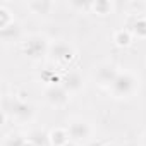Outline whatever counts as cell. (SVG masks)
I'll list each match as a JSON object with an SVG mask.
<instances>
[{
    "instance_id": "1",
    "label": "cell",
    "mask_w": 146,
    "mask_h": 146,
    "mask_svg": "<svg viewBox=\"0 0 146 146\" xmlns=\"http://www.w3.org/2000/svg\"><path fill=\"white\" fill-rule=\"evenodd\" d=\"M139 91V78L132 70H119L117 78L108 86V93L115 100H127Z\"/></svg>"
},
{
    "instance_id": "2",
    "label": "cell",
    "mask_w": 146,
    "mask_h": 146,
    "mask_svg": "<svg viewBox=\"0 0 146 146\" xmlns=\"http://www.w3.org/2000/svg\"><path fill=\"white\" fill-rule=\"evenodd\" d=\"M48 48H50V41L45 35L41 33H33L28 35L23 41H21V50L23 53L29 58V60H43L48 57Z\"/></svg>"
},
{
    "instance_id": "3",
    "label": "cell",
    "mask_w": 146,
    "mask_h": 146,
    "mask_svg": "<svg viewBox=\"0 0 146 146\" xmlns=\"http://www.w3.org/2000/svg\"><path fill=\"white\" fill-rule=\"evenodd\" d=\"M53 65L65 69L72 64V60L76 58V46L65 41V40H55L50 41V48H48V57H46Z\"/></svg>"
},
{
    "instance_id": "4",
    "label": "cell",
    "mask_w": 146,
    "mask_h": 146,
    "mask_svg": "<svg viewBox=\"0 0 146 146\" xmlns=\"http://www.w3.org/2000/svg\"><path fill=\"white\" fill-rule=\"evenodd\" d=\"M4 112H7V115L16 122V124H29L35 120V108L26 102L17 98L16 95L11 100L4 102Z\"/></svg>"
},
{
    "instance_id": "5",
    "label": "cell",
    "mask_w": 146,
    "mask_h": 146,
    "mask_svg": "<svg viewBox=\"0 0 146 146\" xmlns=\"http://www.w3.org/2000/svg\"><path fill=\"white\" fill-rule=\"evenodd\" d=\"M67 132H69V137H70V143H74L76 146H84L88 144L91 139H93V125L86 120V119H81V117H76V119H70L65 125Z\"/></svg>"
},
{
    "instance_id": "6",
    "label": "cell",
    "mask_w": 146,
    "mask_h": 146,
    "mask_svg": "<svg viewBox=\"0 0 146 146\" xmlns=\"http://www.w3.org/2000/svg\"><path fill=\"white\" fill-rule=\"evenodd\" d=\"M60 84L70 96H76L84 90V76L79 69H67L60 76Z\"/></svg>"
},
{
    "instance_id": "7",
    "label": "cell",
    "mask_w": 146,
    "mask_h": 146,
    "mask_svg": "<svg viewBox=\"0 0 146 146\" xmlns=\"http://www.w3.org/2000/svg\"><path fill=\"white\" fill-rule=\"evenodd\" d=\"M119 70H120V69H117V65H115L113 62H102V64H98V65L95 67V70H93V79H95V83H96L98 86L108 90V86H110V84L113 83V79L117 78Z\"/></svg>"
},
{
    "instance_id": "8",
    "label": "cell",
    "mask_w": 146,
    "mask_h": 146,
    "mask_svg": "<svg viewBox=\"0 0 146 146\" xmlns=\"http://www.w3.org/2000/svg\"><path fill=\"white\" fill-rule=\"evenodd\" d=\"M43 96H45V102L50 107H53V108H64L69 103V100H70V95L62 88L60 83L48 84L45 88V91H43Z\"/></svg>"
},
{
    "instance_id": "9",
    "label": "cell",
    "mask_w": 146,
    "mask_h": 146,
    "mask_svg": "<svg viewBox=\"0 0 146 146\" xmlns=\"http://www.w3.org/2000/svg\"><path fill=\"white\" fill-rule=\"evenodd\" d=\"M26 7L31 14H36V16H48L53 12L55 9V4L50 2V0H29L26 2Z\"/></svg>"
},
{
    "instance_id": "10",
    "label": "cell",
    "mask_w": 146,
    "mask_h": 146,
    "mask_svg": "<svg viewBox=\"0 0 146 146\" xmlns=\"http://www.w3.org/2000/svg\"><path fill=\"white\" fill-rule=\"evenodd\" d=\"M0 38H2L4 43H12V41H23L26 36L23 35V28L19 23H14L12 26L5 28V29H0Z\"/></svg>"
},
{
    "instance_id": "11",
    "label": "cell",
    "mask_w": 146,
    "mask_h": 146,
    "mask_svg": "<svg viewBox=\"0 0 146 146\" xmlns=\"http://www.w3.org/2000/svg\"><path fill=\"white\" fill-rule=\"evenodd\" d=\"M48 141L50 146H69L70 137L65 127H55L48 132Z\"/></svg>"
},
{
    "instance_id": "12",
    "label": "cell",
    "mask_w": 146,
    "mask_h": 146,
    "mask_svg": "<svg viewBox=\"0 0 146 146\" xmlns=\"http://www.w3.org/2000/svg\"><path fill=\"white\" fill-rule=\"evenodd\" d=\"M112 40H113V43H115L117 46L125 48V46H131V45H132L134 35H132V31H131L129 28H119V29L113 31Z\"/></svg>"
},
{
    "instance_id": "13",
    "label": "cell",
    "mask_w": 146,
    "mask_h": 146,
    "mask_svg": "<svg viewBox=\"0 0 146 146\" xmlns=\"http://www.w3.org/2000/svg\"><path fill=\"white\" fill-rule=\"evenodd\" d=\"M90 11L96 16H110L115 11V4L112 0H96V2H90Z\"/></svg>"
},
{
    "instance_id": "14",
    "label": "cell",
    "mask_w": 146,
    "mask_h": 146,
    "mask_svg": "<svg viewBox=\"0 0 146 146\" xmlns=\"http://www.w3.org/2000/svg\"><path fill=\"white\" fill-rule=\"evenodd\" d=\"M2 146H33V143L28 139V136H23L19 132H9L4 136Z\"/></svg>"
},
{
    "instance_id": "15",
    "label": "cell",
    "mask_w": 146,
    "mask_h": 146,
    "mask_svg": "<svg viewBox=\"0 0 146 146\" xmlns=\"http://www.w3.org/2000/svg\"><path fill=\"white\" fill-rule=\"evenodd\" d=\"M26 136H28V139L33 143V146H50L48 134L43 132L41 129H33V131H29Z\"/></svg>"
},
{
    "instance_id": "16",
    "label": "cell",
    "mask_w": 146,
    "mask_h": 146,
    "mask_svg": "<svg viewBox=\"0 0 146 146\" xmlns=\"http://www.w3.org/2000/svg\"><path fill=\"white\" fill-rule=\"evenodd\" d=\"M131 31L137 40H146V16H137L131 24Z\"/></svg>"
},
{
    "instance_id": "17",
    "label": "cell",
    "mask_w": 146,
    "mask_h": 146,
    "mask_svg": "<svg viewBox=\"0 0 146 146\" xmlns=\"http://www.w3.org/2000/svg\"><path fill=\"white\" fill-rule=\"evenodd\" d=\"M14 23H17V21H16L12 11L7 5H0V29H5V28L12 26Z\"/></svg>"
},
{
    "instance_id": "18",
    "label": "cell",
    "mask_w": 146,
    "mask_h": 146,
    "mask_svg": "<svg viewBox=\"0 0 146 146\" xmlns=\"http://www.w3.org/2000/svg\"><path fill=\"white\" fill-rule=\"evenodd\" d=\"M139 143H141V146H146V131L141 134V137H139Z\"/></svg>"
},
{
    "instance_id": "19",
    "label": "cell",
    "mask_w": 146,
    "mask_h": 146,
    "mask_svg": "<svg viewBox=\"0 0 146 146\" xmlns=\"http://www.w3.org/2000/svg\"><path fill=\"white\" fill-rule=\"evenodd\" d=\"M103 146H115V144H113V143H105Z\"/></svg>"
}]
</instances>
